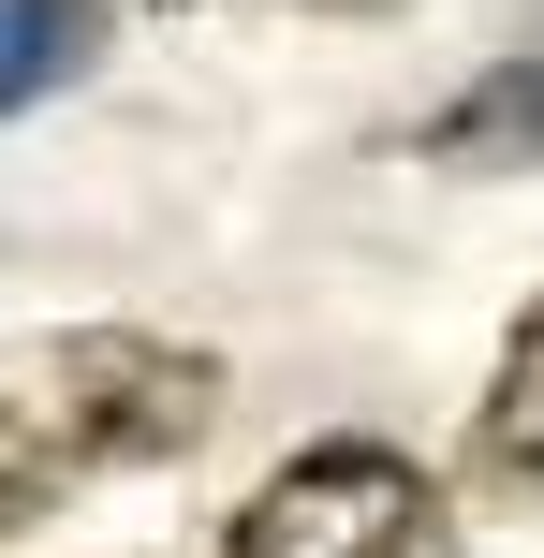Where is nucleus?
<instances>
[{
	"mask_svg": "<svg viewBox=\"0 0 544 558\" xmlns=\"http://www.w3.org/2000/svg\"><path fill=\"white\" fill-rule=\"evenodd\" d=\"M235 558H457V500L398 441H310L235 514Z\"/></svg>",
	"mask_w": 544,
	"mask_h": 558,
	"instance_id": "1",
	"label": "nucleus"
},
{
	"mask_svg": "<svg viewBox=\"0 0 544 558\" xmlns=\"http://www.w3.org/2000/svg\"><path fill=\"white\" fill-rule=\"evenodd\" d=\"M88 471H104V441L74 426V397H59V383H45V353H29L15 383H0V530H29L45 500H74Z\"/></svg>",
	"mask_w": 544,
	"mask_h": 558,
	"instance_id": "2",
	"label": "nucleus"
},
{
	"mask_svg": "<svg viewBox=\"0 0 544 558\" xmlns=\"http://www.w3.org/2000/svg\"><path fill=\"white\" fill-rule=\"evenodd\" d=\"M412 147H427L442 177H516V162H544V59H500V74L457 88Z\"/></svg>",
	"mask_w": 544,
	"mask_h": 558,
	"instance_id": "3",
	"label": "nucleus"
},
{
	"mask_svg": "<svg viewBox=\"0 0 544 558\" xmlns=\"http://www.w3.org/2000/svg\"><path fill=\"white\" fill-rule=\"evenodd\" d=\"M471 471H486L500 500H544V308L500 338V383H486V412H471Z\"/></svg>",
	"mask_w": 544,
	"mask_h": 558,
	"instance_id": "4",
	"label": "nucleus"
},
{
	"mask_svg": "<svg viewBox=\"0 0 544 558\" xmlns=\"http://www.w3.org/2000/svg\"><path fill=\"white\" fill-rule=\"evenodd\" d=\"M88 45H104V0H0V118L88 74Z\"/></svg>",
	"mask_w": 544,
	"mask_h": 558,
	"instance_id": "5",
	"label": "nucleus"
},
{
	"mask_svg": "<svg viewBox=\"0 0 544 558\" xmlns=\"http://www.w3.org/2000/svg\"><path fill=\"white\" fill-rule=\"evenodd\" d=\"M339 15H368V0H339Z\"/></svg>",
	"mask_w": 544,
	"mask_h": 558,
	"instance_id": "6",
	"label": "nucleus"
}]
</instances>
